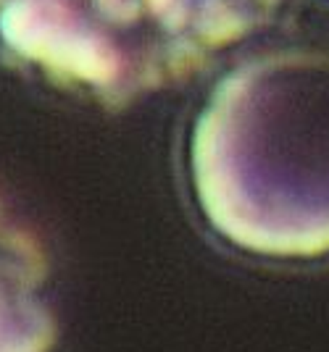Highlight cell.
<instances>
[{
    "mask_svg": "<svg viewBox=\"0 0 329 352\" xmlns=\"http://www.w3.org/2000/svg\"><path fill=\"white\" fill-rule=\"evenodd\" d=\"M193 187L237 248L329 252V58L277 56L232 74L195 126Z\"/></svg>",
    "mask_w": 329,
    "mask_h": 352,
    "instance_id": "1",
    "label": "cell"
},
{
    "mask_svg": "<svg viewBox=\"0 0 329 352\" xmlns=\"http://www.w3.org/2000/svg\"><path fill=\"white\" fill-rule=\"evenodd\" d=\"M56 323L45 300V258L0 203V352H50Z\"/></svg>",
    "mask_w": 329,
    "mask_h": 352,
    "instance_id": "2",
    "label": "cell"
}]
</instances>
